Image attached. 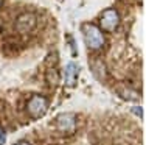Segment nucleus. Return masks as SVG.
<instances>
[{
	"mask_svg": "<svg viewBox=\"0 0 146 145\" xmlns=\"http://www.w3.org/2000/svg\"><path fill=\"white\" fill-rule=\"evenodd\" d=\"M82 34H84V41L90 50H101L106 44L104 33L95 23H84L82 25Z\"/></svg>",
	"mask_w": 146,
	"mask_h": 145,
	"instance_id": "obj_1",
	"label": "nucleus"
},
{
	"mask_svg": "<svg viewBox=\"0 0 146 145\" xmlns=\"http://www.w3.org/2000/svg\"><path fill=\"white\" fill-rule=\"evenodd\" d=\"M37 25V16L31 11L22 13L17 16L16 22H14V28L19 34H30L34 31Z\"/></svg>",
	"mask_w": 146,
	"mask_h": 145,
	"instance_id": "obj_2",
	"label": "nucleus"
},
{
	"mask_svg": "<svg viewBox=\"0 0 146 145\" xmlns=\"http://www.w3.org/2000/svg\"><path fill=\"white\" fill-rule=\"evenodd\" d=\"M25 109H27V112H28L30 117H33V119H40L48 109V98L44 95H33L28 102H27Z\"/></svg>",
	"mask_w": 146,
	"mask_h": 145,
	"instance_id": "obj_3",
	"label": "nucleus"
},
{
	"mask_svg": "<svg viewBox=\"0 0 146 145\" xmlns=\"http://www.w3.org/2000/svg\"><path fill=\"white\" fill-rule=\"evenodd\" d=\"M120 25V14L115 8L104 9L100 16V30L104 31H115Z\"/></svg>",
	"mask_w": 146,
	"mask_h": 145,
	"instance_id": "obj_4",
	"label": "nucleus"
},
{
	"mask_svg": "<svg viewBox=\"0 0 146 145\" xmlns=\"http://www.w3.org/2000/svg\"><path fill=\"white\" fill-rule=\"evenodd\" d=\"M56 125H58L59 131H62V133H65V134H72L76 128V116L72 112L61 114L56 119Z\"/></svg>",
	"mask_w": 146,
	"mask_h": 145,
	"instance_id": "obj_5",
	"label": "nucleus"
},
{
	"mask_svg": "<svg viewBox=\"0 0 146 145\" xmlns=\"http://www.w3.org/2000/svg\"><path fill=\"white\" fill-rule=\"evenodd\" d=\"M79 67L76 63H68L67 67H65V84L67 86H73L76 81V77H78Z\"/></svg>",
	"mask_w": 146,
	"mask_h": 145,
	"instance_id": "obj_6",
	"label": "nucleus"
},
{
	"mask_svg": "<svg viewBox=\"0 0 146 145\" xmlns=\"http://www.w3.org/2000/svg\"><path fill=\"white\" fill-rule=\"evenodd\" d=\"M6 142V133H5V130L0 126V145H5Z\"/></svg>",
	"mask_w": 146,
	"mask_h": 145,
	"instance_id": "obj_7",
	"label": "nucleus"
},
{
	"mask_svg": "<svg viewBox=\"0 0 146 145\" xmlns=\"http://www.w3.org/2000/svg\"><path fill=\"white\" fill-rule=\"evenodd\" d=\"M14 145H31V144L27 142V140H20V142H17V144H14Z\"/></svg>",
	"mask_w": 146,
	"mask_h": 145,
	"instance_id": "obj_8",
	"label": "nucleus"
},
{
	"mask_svg": "<svg viewBox=\"0 0 146 145\" xmlns=\"http://www.w3.org/2000/svg\"><path fill=\"white\" fill-rule=\"evenodd\" d=\"M2 5H3V0H0V8H2Z\"/></svg>",
	"mask_w": 146,
	"mask_h": 145,
	"instance_id": "obj_9",
	"label": "nucleus"
}]
</instances>
